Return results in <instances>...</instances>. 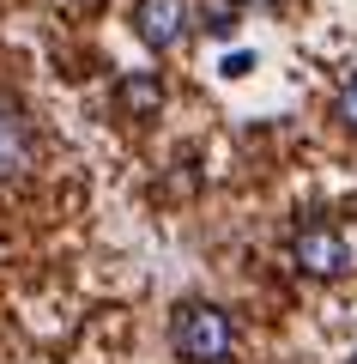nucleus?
Returning <instances> with one entry per match:
<instances>
[{"label":"nucleus","instance_id":"nucleus-1","mask_svg":"<svg viewBox=\"0 0 357 364\" xmlns=\"http://www.w3.org/2000/svg\"><path fill=\"white\" fill-rule=\"evenodd\" d=\"M170 346L182 364H224L236 352V328L218 304H182L170 316Z\"/></svg>","mask_w":357,"mask_h":364},{"label":"nucleus","instance_id":"nucleus-2","mask_svg":"<svg viewBox=\"0 0 357 364\" xmlns=\"http://www.w3.org/2000/svg\"><path fill=\"white\" fill-rule=\"evenodd\" d=\"M291 261L309 279H345V273H351V243H345V231H333V225H303V231L291 237Z\"/></svg>","mask_w":357,"mask_h":364},{"label":"nucleus","instance_id":"nucleus-3","mask_svg":"<svg viewBox=\"0 0 357 364\" xmlns=\"http://www.w3.org/2000/svg\"><path fill=\"white\" fill-rule=\"evenodd\" d=\"M31 170H37V128L13 97H0V188L25 182Z\"/></svg>","mask_w":357,"mask_h":364},{"label":"nucleus","instance_id":"nucleus-4","mask_svg":"<svg viewBox=\"0 0 357 364\" xmlns=\"http://www.w3.org/2000/svg\"><path fill=\"white\" fill-rule=\"evenodd\" d=\"M188 25H194L188 0H140V6H133V31H140V43L158 49V55L176 49V43L188 37Z\"/></svg>","mask_w":357,"mask_h":364},{"label":"nucleus","instance_id":"nucleus-5","mask_svg":"<svg viewBox=\"0 0 357 364\" xmlns=\"http://www.w3.org/2000/svg\"><path fill=\"white\" fill-rule=\"evenodd\" d=\"M115 104H121L128 122H152L158 109H164V79H158V73H121Z\"/></svg>","mask_w":357,"mask_h":364},{"label":"nucleus","instance_id":"nucleus-6","mask_svg":"<svg viewBox=\"0 0 357 364\" xmlns=\"http://www.w3.org/2000/svg\"><path fill=\"white\" fill-rule=\"evenodd\" d=\"M200 31H212V37H230L236 31V0H212L200 13Z\"/></svg>","mask_w":357,"mask_h":364},{"label":"nucleus","instance_id":"nucleus-7","mask_svg":"<svg viewBox=\"0 0 357 364\" xmlns=\"http://www.w3.org/2000/svg\"><path fill=\"white\" fill-rule=\"evenodd\" d=\"M333 116H339V128H351V134H357V73L339 85V97H333Z\"/></svg>","mask_w":357,"mask_h":364},{"label":"nucleus","instance_id":"nucleus-8","mask_svg":"<svg viewBox=\"0 0 357 364\" xmlns=\"http://www.w3.org/2000/svg\"><path fill=\"white\" fill-rule=\"evenodd\" d=\"M248 67H255V55H224V73H230V79L248 73Z\"/></svg>","mask_w":357,"mask_h":364},{"label":"nucleus","instance_id":"nucleus-9","mask_svg":"<svg viewBox=\"0 0 357 364\" xmlns=\"http://www.w3.org/2000/svg\"><path fill=\"white\" fill-rule=\"evenodd\" d=\"M248 6H260V13H279V6H291V0H248Z\"/></svg>","mask_w":357,"mask_h":364},{"label":"nucleus","instance_id":"nucleus-10","mask_svg":"<svg viewBox=\"0 0 357 364\" xmlns=\"http://www.w3.org/2000/svg\"><path fill=\"white\" fill-rule=\"evenodd\" d=\"M73 6H79V13H91V6H103V0H73Z\"/></svg>","mask_w":357,"mask_h":364},{"label":"nucleus","instance_id":"nucleus-11","mask_svg":"<svg viewBox=\"0 0 357 364\" xmlns=\"http://www.w3.org/2000/svg\"><path fill=\"white\" fill-rule=\"evenodd\" d=\"M351 364H357V358H351Z\"/></svg>","mask_w":357,"mask_h":364}]
</instances>
